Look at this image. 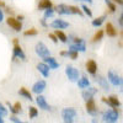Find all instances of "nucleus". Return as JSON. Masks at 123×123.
Masks as SVG:
<instances>
[{"instance_id":"nucleus-1","label":"nucleus","mask_w":123,"mask_h":123,"mask_svg":"<svg viewBox=\"0 0 123 123\" xmlns=\"http://www.w3.org/2000/svg\"><path fill=\"white\" fill-rule=\"evenodd\" d=\"M119 108H110L102 113V121L104 123H116L119 118Z\"/></svg>"},{"instance_id":"nucleus-2","label":"nucleus","mask_w":123,"mask_h":123,"mask_svg":"<svg viewBox=\"0 0 123 123\" xmlns=\"http://www.w3.org/2000/svg\"><path fill=\"white\" fill-rule=\"evenodd\" d=\"M76 116H78V111L74 107H64L62 110V118H63L64 123H74Z\"/></svg>"},{"instance_id":"nucleus-3","label":"nucleus","mask_w":123,"mask_h":123,"mask_svg":"<svg viewBox=\"0 0 123 123\" xmlns=\"http://www.w3.org/2000/svg\"><path fill=\"white\" fill-rule=\"evenodd\" d=\"M35 52H36V54H37L38 57L43 58V59L50 55L49 48H48L43 42H37V43H36V46H35Z\"/></svg>"},{"instance_id":"nucleus-4","label":"nucleus","mask_w":123,"mask_h":123,"mask_svg":"<svg viewBox=\"0 0 123 123\" xmlns=\"http://www.w3.org/2000/svg\"><path fill=\"white\" fill-rule=\"evenodd\" d=\"M65 74H67L68 79L70 81H73V83H76V81L79 80L80 73H79V70L75 67H73V65H67L65 67Z\"/></svg>"},{"instance_id":"nucleus-5","label":"nucleus","mask_w":123,"mask_h":123,"mask_svg":"<svg viewBox=\"0 0 123 123\" xmlns=\"http://www.w3.org/2000/svg\"><path fill=\"white\" fill-rule=\"evenodd\" d=\"M101 101L104 104L108 105L111 108H119V106H121V101L118 100V97L116 95H111L108 97H102Z\"/></svg>"},{"instance_id":"nucleus-6","label":"nucleus","mask_w":123,"mask_h":123,"mask_svg":"<svg viewBox=\"0 0 123 123\" xmlns=\"http://www.w3.org/2000/svg\"><path fill=\"white\" fill-rule=\"evenodd\" d=\"M85 108H86V112L90 115V116H94L96 117L98 115V110H97V106H96V102L94 98H91L89 101H86L85 104Z\"/></svg>"},{"instance_id":"nucleus-7","label":"nucleus","mask_w":123,"mask_h":123,"mask_svg":"<svg viewBox=\"0 0 123 123\" xmlns=\"http://www.w3.org/2000/svg\"><path fill=\"white\" fill-rule=\"evenodd\" d=\"M46 87H47L46 80H38L32 85V90H31V92H33V94H36V95H42V92L46 90Z\"/></svg>"},{"instance_id":"nucleus-8","label":"nucleus","mask_w":123,"mask_h":123,"mask_svg":"<svg viewBox=\"0 0 123 123\" xmlns=\"http://www.w3.org/2000/svg\"><path fill=\"white\" fill-rule=\"evenodd\" d=\"M36 104H37V106H38L41 110H43V111H52V106L48 104L47 100H46V97L42 96V95H37V97H36Z\"/></svg>"},{"instance_id":"nucleus-9","label":"nucleus","mask_w":123,"mask_h":123,"mask_svg":"<svg viewBox=\"0 0 123 123\" xmlns=\"http://www.w3.org/2000/svg\"><path fill=\"white\" fill-rule=\"evenodd\" d=\"M6 24H7V26H10L11 28H14V31H16V32H20V31H22V22L17 21L16 17L9 16V17L6 18Z\"/></svg>"},{"instance_id":"nucleus-10","label":"nucleus","mask_w":123,"mask_h":123,"mask_svg":"<svg viewBox=\"0 0 123 123\" xmlns=\"http://www.w3.org/2000/svg\"><path fill=\"white\" fill-rule=\"evenodd\" d=\"M107 80H108L113 86H119L122 78H121L117 73H115L113 70H108V73H107Z\"/></svg>"},{"instance_id":"nucleus-11","label":"nucleus","mask_w":123,"mask_h":123,"mask_svg":"<svg viewBox=\"0 0 123 123\" xmlns=\"http://www.w3.org/2000/svg\"><path fill=\"white\" fill-rule=\"evenodd\" d=\"M52 28H55V30H64V28H68L69 27V22H67L65 20H62V18H55L53 20L49 25Z\"/></svg>"},{"instance_id":"nucleus-12","label":"nucleus","mask_w":123,"mask_h":123,"mask_svg":"<svg viewBox=\"0 0 123 123\" xmlns=\"http://www.w3.org/2000/svg\"><path fill=\"white\" fill-rule=\"evenodd\" d=\"M97 94V89L96 87H87L85 90H83V92H81V96H83V98L86 101L94 98V96Z\"/></svg>"},{"instance_id":"nucleus-13","label":"nucleus","mask_w":123,"mask_h":123,"mask_svg":"<svg viewBox=\"0 0 123 123\" xmlns=\"http://www.w3.org/2000/svg\"><path fill=\"white\" fill-rule=\"evenodd\" d=\"M12 55H14L15 58L20 59V60H24V62L26 60V54H25L22 47L20 46V44H15V46H14V49H12Z\"/></svg>"},{"instance_id":"nucleus-14","label":"nucleus","mask_w":123,"mask_h":123,"mask_svg":"<svg viewBox=\"0 0 123 123\" xmlns=\"http://www.w3.org/2000/svg\"><path fill=\"white\" fill-rule=\"evenodd\" d=\"M85 68H86V71L90 75H96V73H97V63L94 59H89L86 62V64H85Z\"/></svg>"},{"instance_id":"nucleus-15","label":"nucleus","mask_w":123,"mask_h":123,"mask_svg":"<svg viewBox=\"0 0 123 123\" xmlns=\"http://www.w3.org/2000/svg\"><path fill=\"white\" fill-rule=\"evenodd\" d=\"M36 68H37V70L39 71V73L42 74V76H44V78H48V76H49L50 69H49V67L44 63V62H41V63H38Z\"/></svg>"},{"instance_id":"nucleus-16","label":"nucleus","mask_w":123,"mask_h":123,"mask_svg":"<svg viewBox=\"0 0 123 123\" xmlns=\"http://www.w3.org/2000/svg\"><path fill=\"white\" fill-rule=\"evenodd\" d=\"M54 10H55V12H58V14L62 15V16L71 15L70 10H69V5H67V4H59V5H57V6L54 7Z\"/></svg>"},{"instance_id":"nucleus-17","label":"nucleus","mask_w":123,"mask_h":123,"mask_svg":"<svg viewBox=\"0 0 123 123\" xmlns=\"http://www.w3.org/2000/svg\"><path fill=\"white\" fill-rule=\"evenodd\" d=\"M43 62L49 67V69H58V68H59V63L57 62V59H55L54 57H52V55L44 58Z\"/></svg>"},{"instance_id":"nucleus-18","label":"nucleus","mask_w":123,"mask_h":123,"mask_svg":"<svg viewBox=\"0 0 123 123\" xmlns=\"http://www.w3.org/2000/svg\"><path fill=\"white\" fill-rule=\"evenodd\" d=\"M38 10H48V9H53V3L50 0H39V3L37 5Z\"/></svg>"},{"instance_id":"nucleus-19","label":"nucleus","mask_w":123,"mask_h":123,"mask_svg":"<svg viewBox=\"0 0 123 123\" xmlns=\"http://www.w3.org/2000/svg\"><path fill=\"white\" fill-rule=\"evenodd\" d=\"M96 81L98 83V85L104 89L105 91H108L110 90V86H108V80L106 79V78H104L102 75H98V76H96Z\"/></svg>"},{"instance_id":"nucleus-20","label":"nucleus","mask_w":123,"mask_h":123,"mask_svg":"<svg viewBox=\"0 0 123 123\" xmlns=\"http://www.w3.org/2000/svg\"><path fill=\"white\" fill-rule=\"evenodd\" d=\"M18 95H20V96H22V97H25L26 100L33 101L32 92H31L28 89H26V87H20V90H18Z\"/></svg>"},{"instance_id":"nucleus-21","label":"nucleus","mask_w":123,"mask_h":123,"mask_svg":"<svg viewBox=\"0 0 123 123\" xmlns=\"http://www.w3.org/2000/svg\"><path fill=\"white\" fill-rule=\"evenodd\" d=\"M105 30H106V33H107L108 37H116L117 36V30L115 28V26L112 25L111 22H107L106 24Z\"/></svg>"},{"instance_id":"nucleus-22","label":"nucleus","mask_w":123,"mask_h":123,"mask_svg":"<svg viewBox=\"0 0 123 123\" xmlns=\"http://www.w3.org/2000/svg\"><path fill=\"white\" fill-rule=\"evenodd\" d=\"M76 84L79 86V89H87L90 87V80L86 78V76H83V78H80L78 81H76Z\"/></svg>"},{"instance_id":"nucleus-23","label":"nucleus","mask_w":123,"mask_h":123,"mask_svg":"<svg viewBox=\"0 0 123 123\" xmlns=\"http://www.w3.org/2000/svg\"><path fill=\"white\" fill-rule=\"evenodd\" d=\"M69 49L75 50V52H85V50H86V44H85V43H81V44L71 43V44L69 46Z\"/></svg>"},{"instance_id":"nucleus-24","label":"nucleus","mask_w":123,"mask_h":123,"mask_svg":"<svg viewBox=\"0 0 123 123\" xmlns=\"http://www.w3.org/2000/svg\"><path fill=\"white\" fill-rule=\"evenodd\" d=\"M54 35L57 36L58 41H60L62 43H67V42H68V36L63 32V31H60V30H55Z\"/></svg>"},{"instance_id":"nucleus-25","label":"nucleus","mask_w":123,"mask_h":123,"mask_svg":"<svg viewBox=\"0 0 123 123\" xmlns=\"http://www.w3.org/2000/svg\"><path fill=\"white\" fill-rule=\"evenodd\" d=\"M105 20H106V15H102V16H100V17L94 18L91 24H92V26H94V27H100L102 24L105 22Z\"/></svg>"},{"instance_id":"nucleus-26","label":"nucleus","mask_w":123,"mask_h":123,"mask_svg":"<svg viewBox=\"0 0 123 123\" xmlns=\"http://www.w3.org/2000/svg\"><path fill=\"white\" fill-rule=\"evenodd\" d=\"M69 10H70V12L71 15H80V16H83L84 12L81 11V9L79 6H75V5H69Z\"/></svg>"},{"instance_id":"nucleus-27","label":"nucleus","mask_w":123,"mask_h":123,"mask_svg":"<svg viewBox=\"0 0 123 123\" xmlns=\"http://www.w3.org/2000/svg\"><path fill=\"white\" fill-rule=\"evenodd\" d=\"M37 116H38V108L35 107V106H30V107H28V117H30L31 119H33V118H36Z\"/></svg>"},{"instance_id":"nucleus-28","label":"nucleus","mask_w":123,"mask_h":123,"mask_svg":"<svg viewBox=\"0 0 123 123\" xmlns=\"http://www.w3.org/2000/svg\"><path fill=\"white\" fill-rule=\"evenodd\" d=\"M104 35H105V31L104 30H97L96 31V33L94 35V37H92V42H98L100 39H102V37H104Z\"/></svg>"},{"instance_id":"nucleus-29","label":"nucleus","mask_w":123,"mask_h":123,"mask_svg":"<svg viewBox=\"0 0 123 123\" xmlns=\"http://www.w3.org/2000/svg\"><path fill=\"white\" fill-rule=\"evenodd\" d=\"M37 35H38V30L35 28V27L24 31V36H26V37H28V36H30V37H31V36H37Z\"/></svg>"},{"instance_id":"nucleus-30","label":"nucleus","mask_w":123,"mask_h":123,"mask_svg":"<svg viewBox=\"0 0 123 123\" xmlns=\"http://www.w3.org/2000/svg\"><path fill=\"white\" fill-rule=\"evenodd\" d=\"M7 115H9V110H7V107L3 104V102H0V117L4 118V117H6Z\"/></svg>"},{"instance_id":"nucleus-31","label":"nucleus","mask_w":123,"mask_h":123,"mask_svg":"<svg viewBox=\"0 0 123 123\" xmlns=\"http://www.w3.org/2000/svg\"><path fill=\"white\" fill-rule=\"evenodd\" d=\"M105 3H106V5H107V7H108V10L111 12H116L117 6H116V4L113 1H111V0H105Z\"/></svg>"},{"instance_id":"nucleus-32","label":"nucleus","mask_w":123,"mask_h":123,"mask_svg":"<svg viewBox=\"0 0 123 123\" xmlns=\"http://www.w3.org/2000/svg\"><path fill=\"white\" fill-rule=\"evenodd\" d=\"M81 11H83L86 16H89V17H92V11H91V10L89 9V6L87 5H81Z\"/></svg>"},{"instance_id":"nucleus-33","label":"nucleus","mask_w":123,"mask_h":123,"mask_svg":"<svg viewBox=\"0 0 123 123\" xmlns=\"http://www.w3.org/2000/svg\"><path fill=\"white\" fill-rule=\"evenodd\" d=\"M54 12H55V10H54V7L53 9H48V10H44V18H49V17H53V15H54Z\"/></svg>"},{"instance_id":"nucleus-34","label":"nucleus","mask_w":123,"mask_h":123,"mask_svg":"<svg viewBox=\"0 0 123 123\" xmlns=\"http://www.w3.org/2000/svg\"><path fill=\"white\" fill-rule=\"evenodd\" d=\"M68 57L71 58L73 60H75V59H78V57H79V52H75V50L68 49Z\"/></svg>"},{"instance_id":"nucleus-35","label":"nucleus","mask_w":123,"mask_h":123,"mask_svg":"<svg viewBox=\"0 0 123 123\" xmlns=\"http://www.w3.org/2000/svg\"><path fill=\"white\" fill-rule=\"evenodd\" d=\"M6 107H7V110H10V112H11V116H17V115H18L17 112L15 111L12 104H10V102H6Z\"/></svg>"},{"instance_id":"nucleus-36","label":"nucleus","mask_w":123,"mask_h":123,"mask_svg":"<svg viewBox=\"0 0 123 123\" xmlns=\"http://www.w3.org/2000/svg\"><path fill=\"white\" fill-rule=\"evenodd\" d=\"M10 121H11L12 123H28L26 121H21L17 116H10Z\"/></svg>"},{"instance_id":"nucleus-37","label":"nucleus","mask_w":123,"mask_h":123,"mask_svg":"<svg viewBox=\"0 0 123 123\" xmlns=\"http://www.w3.org/2000/svg\"><path fill=\"white\" fill-rule=\"evenodd\" d=\"M21 107H22V106H21V104H20L18 101L14 104V108H15V111L17 112V113H21V112H22V108H21Z\"/></svg>"},{"instance_id":"nucleus-38","label":"nucleus","mask_w":123,"mask_h":123,"mask_svg":"<svg viewBox=\"0 0 123 123\" xmlns=\"http://www.w3.org/2000/svg\"><path fill=\"white\" fill-rule=\"evenodd\" d=\"M48 37H49V39H52L53 43H58V42H59L58 38H57V36H55L54 33H48Z\"/></svg>"},{"instance_id":"nucleus-39","label":"nucleus","mask_w":123,"mask_h":123,"mask_svg":"<svg viewBox=\"0 0 123 123\" xmlns=\"http://www.w3.org/2000/svg\"><path fill=\"white\" fill-rule=\"evenodd\" d=\"M39 24L42 25L43 27H48L49 25L47 24V18H44V17H42V18H39Z\"/></svg>"},{"instance_id":"nucleus-40","label":"nucleus","mask_w":123,"mask_h":123,"mask_svg":"<svg viewBox=\"0 0 123 123\" xmlns=\"http://www.w3.org/2000/svg\"><path fill=\"white\" fill-rule=\"evenodd\" d=\"M16 20H17V21H20V22H22L24 20H25V16L24 15H17L16 16Z\"/></svg>"},{"instance_id":"nucleus-41","label":"nucleus","mask_w":123,"mask_h":123,"mask_svg":"<svg viewBox=\"0 0 123 123\" xmlns=\"http://www.w3.org/2000/svg\"><path fill=\"white\" fill-rule=\"evenodd\" d=\"M118 24H119V26H121V27H123V12H122V14H121V16H119Z\"/></svg>"},{"instance_id":"nucleus-42","label":"nucleus","mask_w":123,"mask_h":123,"mask_svg":"<svg viewBox=\"0 0 123 123\" xmlns=\"http://www.w3.org/2000/svg\"><path fill=\"white\" fill-rule=\"evenodd\" d=\"M3 20H4V10L0 9V22H1Z\"/></svg>"},{"instance_id":"nucleus-43","label":"nucleus","mask_w":123,"mask_h":123,"mask_svg":"<svg viewBox=\"0 0 123 123\" xmlns=\"http://www.w3.org/2000/svg\"><path fill=\"white\" fill-rule=\"evenodd\" d=\"M111 1H113L115 4H118V5H123V0H111Z\"/></svg>"},{"instance_id":"nucleus-44","label":"nucleus","mask_w":123,"mask_h":123,"mask_svg":"<svg viewBox=\"0 0 123 123\" xmlns=\"http://www.w3.org/2000/svg\"><path fill=\"white\" fill-rule=\"evenodd\" d=\"M59 54H60L62 57H68V50H62Z\"/></svg>"},{"instance_id":"nucleus-45","label":"nucleus","mask_w":123,"mask_h":123,"mask_svg":"<svg viewBox=\"0 0 123 123\" xmlns=\"http://www.w3.org/2000/svg\"><path fill=\"white\" fill-rule=\"evenodd\" d=\"M5 11H6L9 15H12V12H14V11H12V10L10 9V7H5Z\"/></svg>"},{"instance_id":"nucleus-46","label":"nucleus","mask_w":123,"mask_h":123,"mask_svg":"<svg viewBox=\"0 0 123 123\" xmlns=\"http://www.w3.org/2000/svg\"><path fill=\"white\" fill-rule=\"evenodd\" d=\"M119 87H121V92H123V78H122V80H121V85H119Z\"/></svg>"},{"instance_id":"nucleus-47","label":"nucleus","mask_w":123,"mask_h":123,"mask_svg":"<svg viewBox=\"0 0 123 123\" xmlns=\"http://www.w3.org/2000/svg\"><path fill=\"white\" fill-rule=\"evenodd\" d=\"M1 7H6V6H5V3H4V1H0V9H1Z\"/></svg>"},{"instance_id":"nucleus-48","label":"nucleus","mask_w":123,"mask_h":123,"mask_svg":"<svg viewBox=\"0 0 123 123\" xmlns=\"http://www.w3.org/2000/svg\"><path fill=\"white\" fill-rule=\"evenodd\" d=\"M15 44H18V38H14V46Z\"/></svg>"},{"instance_id":"nucleus-49","label":"nucleus","mask_w":123,"mask_h":123,"mask_svg":"<svg viewBox=\"0 0 123 123\" xmlns=\"http://www.w3.org/2000/svg\"><path fill=\"white\" fill-rule=\"evenodd\" d=\"M0 123H5V121H4V118H1V117H0Z\"/></svg>"},{"instance_id":"nucleus-50","label":"nucleus","mask_w":123,"mask_h":123,"mask_svg":"<svg viewBox=\"0 0 123 123\" xmlns=\"http://www.w3.org/2000/svg\"><path fill=\"white\" fill-rule=\"evenodd\" d=\"M121 36H122V37H123V31H122V32H121Z\"/></svg>"},{"instance_id":"nucleus-51","label":"nucleus","mask_w":123,"mask_h":123,"mask_svg":"<svg viewBox=\"0 0 123 123\" xmlns=\"http://www.w3.org/2000/svg\"><path fill=\"white\" fill-rule=\"evenodd\" d=\"M0 1H1V0H0Z\"/></svg>"}]
</instances>
